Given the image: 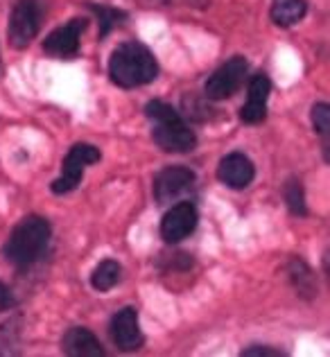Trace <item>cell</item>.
<instances>
[{
    "label": "cell",
    "mask_w": 330,
    "mask_h": 357,
    "mask_svg": "<svg viewBox=\"0 0 330 357\" xmlns=\"http://www.w3.org/2000/svg\"><path fill=\"white\" fill-rule=\"evenodd\" d=\"M61 349L70 357H102L105 355V349L100 346L98 337L91 331H87V328H80V326L70 328V331L63 335Z\"/></svg>",
    "instance_id": "cell-13"
},
{
    "label": "cell",
    "mask_w": 330,
    "mask_h": 357,
    "mask_svg": "<svg viewBox=\"0 0 330 357\" xmlns=\"http://www.w3.org/2000/svg\"><path fill=\"white\" fill-rule=\"evenodd\" d=\"M145 116L154 122L152 138L154 143L170 154H186L195 149L197 136L183 122L177 111L161 100H152L145 105Z\"/></svg>",
    "instance_id": "cell-2"
},
{
    "label": "cell",
    "mask_w": 330,
    "mask_h": 357,
    "mask_svg": "<svg viewBox=\"0 0 330 357\" xmlns=\"http://www.w3.org/2000/svg\"><path fill=\"white\" fill-rule=\"evenodd\" d=\"M41 27V7L36 0H18L9 16V43L23 50L32 43Z\"/></svg>",
    "instance_id": "cell-4"
},
{
    "label": "cell",
    "mask_w": 330,
    "mask_h": 357,
    "mask_svg": "<svg viewBox=\"0 0 330 357\" xmlns=\"http://www.w3.org/2000/svg\"><path fill=\"white\" fill-rule=\"evenodd\" d=\"M158 75V63L154 54L143 43L125 41L111 52L109 77L120 89H136L154 82Z\"/></svg>",
    "instance_id": "cell-1"
},
{
    "label": "cell",
    "mask_w": 330,
    "mask_h": 357,
    "mask_svg": "<svg viewBox=\"0 0 330 357\" xmlns=\"http://www.w3.org/2000/svg\"><path fill=\"white\" fill-rule=\"evenodd\" d=\"M244 77H247V59L240 57V54L238 57H231L209 77L204 86V96L215 102L231 98L242 86Z\"/></svg>",
    "instance_id": "cell-6"
},
{
    "label": "cell",
    "mask_w": 330,
    "mask_h": 357,
    "mask_svg": "<svg viewBox=\"0 0 330 357\" xmlns=\"http://www.w3.org/2000/svg\"><path fill=\"white\" fill-rule=\"evenodd\" d=\"M271 93V84L265 75H253L249 82V98L247 105L240 109V118L247 125H260L267 118V100Z\"/></svg>",
    "instance_id": "cell-12"
},
{
    "label": "cell",
    "mask_w": 330,
    "mask_h": 357,
    "mask_svg": "<svg viewBox=\"0 0 330 357\" xmlns=\"http://www.w3.org/2000/svg\"><path fill=\"white\" fill-rule=\"evenodd\" d=\"M50 242V224L39 215H30L16 224L12 236L7 238L3 253L16 267H30L39 260Z\"/></svg>",
    "instance_id": "cell-3"
},
{
    "label": "cell",
    "mask_w": 330,
    "mask_h": 357,
    "mask_svg": "<svg viewBox=\"0 0 330 357\" xmlns=\"http://www.w3.org/2000/svg\"><path fill=\"white\" fill-rule=\"evenodd\" d=\"M242 355L244 357H260V355H265V357H278L283 353L278 349H267V346H251V349H244Z\"/></svg>",
    "instance_id": "cell-21"
},
{
    "label": "cell",
    "mask_w": 330,
    "mask_h": 357,
    "mask_svg": "<svg viewBox=\"0 0 330 357\" xmlns=\"http://www.w3.org/2000/svg\"><path fill=\"white\" fill-rule=\"evenodd\" d=\"M310 118H313V127L317 134H322L326 145H328V122H330V109L328 105H324V102H319V105L313 107V114H310Z\"/></svg>",
    "instance_id": "cell-19"
},
{
    "label": "cell",
    "mask_w": 330,
    "mask_h": 357,
    "mask_svg": "<svg viewBox=\"0 0 330 357\" xmlns=\"http://www.w3.org/2000/svg\"><path fill=\"white\" fill-rule=\"evenodd\" d=\"M87 27L84 18H70L68 23L57 27L54 32H50L43 41V50L59 59H70L80 52V39L82 32Z\"/></svg>",
    "instance_id": "cell-8"
},
{
    "label": "cell",
    "mask_w": 330,
    "mask_h": 357,
    "mask_svg": "<svg viewBox=\"0 0 330 357\" xmlns=\"http://www.w3.org/2000/svg\"><path fill=\"white\" fill-rule=\"evenodd\" d=\"M195 185V172L181 165L165 167L154 178V197L158 204H167L179 199Z\"/></svg>",
    "instance_id": "cell-9"
},
{
    "label": "cell",
    "mask_w": 330,
    "mask_h": 357,
    "mask_svg": "<svg viewBox=\"0 0 330 357\" xmlns=\"http://www.w3.org/2000/svg\"><path fill=\"white\" fill-rule=\"evenodd\" d=\"M197 227V208L190 202H179L165 213L161 222V236L165 242L177 244L188 238Z\"/></svg>",
    "instance_id": "cell-10"
},
{
    "label": "cell",
    "mask_w": 330,
    "mask_h": 357,
    "mask_svg": "<svg viewBox=\"0 0 330 357\" xmlns=\"http://www.w3.org/2000/svg\"><path fill=\"white\" fill-rule=\"evenodd\" d=\"M308 12L306 0H274L271 3V21L280 27L297 25Z\"/></svg>",
    "instance_id": "cell-15"
},
{
    "label": "cell",
    "mask_w": 330,
    "mask_h": 357,
    "mask_svg": "<svg viewBox=\"0 0 330 357\" xmlns=\"http://www.w3.org/2000/svg\"><path fill=\"white\" fill-rule=\"evenodd\" d=\"M109 335H111V342L116 344L120 351H125V353L138 351L140 346H143L145 337L140 333L136 307H122L120 312L113 314Z\"/></svg>",
    "instance_id": "cell-7"
},
{
    "label": "cell",
    "mask_w": 330,
    "mask_h": 357,
    "mask_svg": "<svg viewBox=\"0 0 330 357\" xmlns=\"http://www.w3.org/2000/svg\"><path fill=\"white\" fill-rule=\"evenodd\" d=\"M283 197H285V204L292 215L297 218H306L308 215V206H306V197H303V188H301L299 178H290L283 188Z\"/></svg>",
    "instance_id": "cell-17"
},
{
    "label": "cell",
    "mask_w": 330,
    "mask_h": 357,
    "mask_svg": "<svg viewBox=\"0 0 330 357\" xmlns=\"http://www.w3.org/2000/svg\"><path fill=\"white\" fill-rule=\"evenodd\" d=\"M93 12H96L98 16V23H100V30H102V36H107L113 27H116L118 23H122L127 18L125 12H120V9H113V7H105V5H89Z\"/></svg>",
    "instance_id": "cell-18"
},
{
    "label": "cell",
    "mask_w": 330,
    "mask_h": 357,
    "mask_svg": "<svg viewBox=\"0 0 330 357\" xmlns=\"http://www.w3.org/2000/svg\"><path fill=\"white\" fill-rule=\"evenodd\" d=\"M120 276H122V267L118 265L116 260H102L100 265L96 267L91 276V285L98 289V292H109L111 287H116L120 283Z\"/></svg>",
    "instance_id": "cell-16"
},
{
    "label": "cell",
    "mask_w": 330,
    "mask_h": 357,
    "mask_svg": "<svg viewBox=\"0 0 330 357\" xmlns=\"http://www.w3.org/2000/svg\"><path fill=\"white\" fill-rule=\"evenodd\" d=\"M287 278L292 287L297 289V294L301 298H315L317 296V280H315V274L313 269H310L308 265L301 258H292L287 262Z\"/></svg>",
    "instance_id": "cell-14"
},
{
    "label": "cell",
    "mask_w": 330,
    "mask_h": 357,
    "mask_svg": "<svg viewBox=\"0 0 330 357\" xmlns=\"http://www.w3.org/2000/svg\"><path fill=\"white\" fill-rule=\"evenodd\" d=\"M100 161V149L89 143H77L70 147V152L63 158V174L52 181V192L54 195H66L75 190L82 181L84 167L93 165Z\"/></svg>",
    "instance_id": "cell-5"
},
{
    "label": "cell",
    "mask_w": 330,
    "mask_h": 357,
    "mask_svg": "<svg viewBox=\"0 0 330 357\" xmlns=\"http://www.w3.org/2000/svg\"><path fill=\"white\" fill-rule=\"evenodd\" d=\"M253 176H256V167L249 161V156H244L240 152H231L226 154L222 161H220V167H218V178L224 183L233 188V190H242V188H247Z\"/></svg>",
    "instance_id": "cell-11"
},
{
    "label": "cell",
    "mask_w": 330,
    "mask_h": 357,
    "mask_svg": "<svg viewBox=\"0 0 330 357\" xmlns=\"http://www.w3.org/2000/svg\"><path fill=\"white\" fill-rule=\"evenodd\" d=\"M16 305V296L5 283H0V312H7Z\"/></svg>",
    "instance_id": "cell-20"
}]
</instances>
